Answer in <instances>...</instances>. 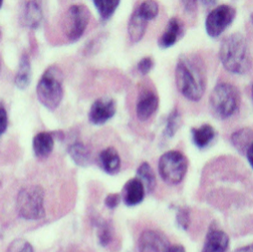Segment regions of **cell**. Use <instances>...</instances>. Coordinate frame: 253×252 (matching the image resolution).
Wrapping results in <instances>:
<instances>
[{
    "instance_id": "cell-25",
    "label": "cell",
    "mask_w": 253,
    "mask_h": 252,
    "mask_svg": "<svg viewBox=\"0 0 253 252\" xmlns=\"http://www.w3.org/2000/svg\"><path fill=\"white\" fill-rule=\"evenodd\" d=\"M180 126H181V115L177 110V108H174L170 111V113L167 118L165 130H164V137L167 139L173 138L177 133V131L179 130Z\"/></svg>"
},
{
    "instance_id": "cell-14",
    "label": "cell",
    "mask_w": 253,
    "mask_h": 252,
    "mask_svg": "<svg viewBox=\"0 0 253 252\" xmlns=\"http://www.w3.org/2000/svg\"><path fill=\"white\" fill-rule=\"evenodd\" d=\"M229 242V236L223 230L211 228L206 236L202 252H226Z\"/></svg>"
},
{
    "instance_id": "cell-2",
    "label": "cell",
    "mask_w": 253,
    "mask_h": 252,
    "mask_svg": "<svg viewBox=\"0 0 253 252\" xmlns=\"http://www.w3.org/2000/svg\"><path fill=\"white\" fill-rule=\"evenodd\" d=\"M218 58L223 68L231 74L244 75L251 68L249 45L240 33H233L222 40Z\"/></svg>"
},
{
    "instance_id": "cell-6",
    "label": "cell",
    "mask_w": 253,
    "mask_h": 252,
    "mask_svg": "<svg viewBox=\"0 0 253 252\" xmlns=\"http://www.w3.org/2000/svg\"><path fill=\"white\" fill-rule=\"evenodd\" d=\"M188 161L178 151H169L163 154L159 160L158 170L161 178L169 185L180 183L186 175Z\"/></svg>"
},
{
    "instance_id": "cell-20",
    "label": "cell",
    "mask_w": 253,
    "mask_h": 252,
    "mask_svg": "<svg viewBox=\"0 0 253 252\" xmlns=\"http://www.w3.org/2000/svg\"><path fill=\"white\" fill-rule=\"evenodd\" d=\"M148 22L143 18L136 10L131 15L128 23V34L129 38L133 43H139L145 36Z\"/></svg>"
},
{
    "instance_id": "cell-34",
    "label": "cell",
    "mask_w": 253,
    "mask_h": 252,
    "mask_svg": "<svg viewBox=\"0 0 253 252\" xmlns=\"http://www.w3.org/2000/svg\"><path fill=\"white\" fill-rule=\"evenodd\" d=\"M245 156H246V159H247V161H248L249 166H250L251 168L253 169V143H252V144L248 147V149L246 150Z\"/></svg>"
},
{
    "instance_id": "cell-41",
    "label": "cell",
    "mask_w": 253,
    "mask_h": 252,
    "mask_svg": "<svg viewBox=\"0 0 253 252\" xmlns=\"http://www.w3.org/2000/svg\"><path fill=\"white\" fill-rule=\"evenodd\" d=\"M0 71H1V65H0Z\"/></svg>"
},
{
    "instance_id": "cell-18",
    "label": "cell",
    "mask_w": 253,
    "mask_h": 252,
    "mask_svg": "<svg viewBox=\"0 0 253 252\" xmlns=\"http://www.w3.org/2000/svg\"><path fill=\"white\" fill-rule=\"evenodd\" d=\"M32 68H31V61L30 57L27 53H24L20 60L19 65L16 72V76L14 78L15 86L20 90H25L28 88L31 82L32 76Z\"/></svg>"
},
{
    "instance_id": "cell-31",
    "label": "cell",
    "mask_w": 253,
    "mask_h": 252,
    "mask_svg": "<svg viewBox=\"0 0 253 252\" xmlns=\"http://www.w3.org/2000/svg\"><path fill=\"white\" fill-rule=\"evenodd\" d=\"M8 128V115L4 106L0 105V138H1Z\"/></svg>"
},
{
    "instance_id": "cell-40",
    "label": "cell",
    "mask_w": 253,
    "mask_h": 252,
    "mask_svg": "<svg viewBox=\"0 0 253 252\" xmlns=\"http://www.w3.org/2000/svg\"><path fill=\"white\" fill-rule=\"evenodd\" d=\"M251 21H252V23H253V12H252V14H251Z\"/></svg>"
},
{
    "instance_id": "cell-28",
    "label": "cell",
    "mask_w": 253,
    "mask_h": 252,
    "mask_svg": "<svg viewBox=\"0 0 253 252\" xmlns=\"http://www.w3.org/2000/svg\"><path fill=\"white\" fill-rule=\"evenodd\" d=\"M6 252H34L33 246L25 239L19 238L13 240L7 247Z\"/></svg>"
},
{
    "instance_id": "cell-15",
    "label": "cell",
    "mask_w": 253,
    "mask_h": 252,
    "mask_svg": "<svg viewBox=\"0 0 253 252\" xmlns=\"http://www.w3.org/2000/svg\"><path fill=\"white\" fill-rule=\"evenodd\" d=\"M99 165L108 174H117L121 169V157L118 151L109 147L103 150L99 155Z\"/></svg>"
},
{
    "instance_id": "cell-4",
    "label": "cell",
    "mask_w": 253,
    "mask_h": 252,
    "mask_svg": "<svg viewBox=\"0 0 253 252\" xmlns=\"http://www.w3.org/2000/svg\"><path fill=\"white\" fill-rule=\"evenodd\" d=\"M240 92L232 84L219 83L212 90L210 97V106L215 117L225 120L233 116L240 106Z\"/></svg>"
},
{
    "instance_id": "cell-11",
    "label": "cell",
    "mask_w": 253,
    "mask_h": 252,
    "mask_svg": "<svg viewBox=\"0 0 253 252\" xmlns=\"http://www.w3.org/2000/svg\"><path fill=\"white\" fill-rule=\"evenodd\" d=\"M160 99L158 94L151 89H144L140 92L136 114L141 122H146L151 119L159 110Z\"/></svg>"
},
{
    "instance_id": "cell-30",
    "label": "cell",
    "mask_w": 253,
    "mask_h": 252,
    "mask_svg": "<svg viewBox=\"0 0 253 252\" xmlns=\"http://www.w3.org/2000/svg\"><path fill=\"white\" fill-rule=\"evenodd\" d=\"M155 66V62L152 57H144L142 58L139 63H138V71L140 72L141 75L146 76L148 75L154 68Z\"/></svg>"
},
{
    "instance_id": "cell-32",
    "label": "cell",
    "mask_w": 253,
    "mask_h": 252,
    "mask_svg": "<svg viewBox=\"0 0 253 252\" xmlns=\"http://www.w3.org/2000/svg\"><path fill=\"white\" fill-rule=\"evenodd\" d=\"M122 203V197L120 194H109L105 199V206L109 210L117 209Z\"/></svg>"
},
{
    "instance_id": "cell-12",
    "label": "cell",
    "mask_w": 253,
    "mask_h": 252,
    "mask_svg": "<svg viewBox=\"0 0 253 252\" xmlns=\"http://www.w3.org/2000/svg\"><path fill=\"white\" fill-rule=\"evenodd\" d=\"M146 194L145 186L138 177L130 178L124 184L121 194L122 202L126 207H137L144 202Z\"/></svg>"
},
{
    "instance_id": "cell-13",
    "label": "cell",
    "mask_w": 253,
    "mask_h": 252,
    "mask_svg": "<svg viewBox=\"0 0 253 252\" xmlns=\"http://www.w3.org/2000/svg\"><path fill=\"white\" fill-rule=\"evenodd\" d=\"M184 34V25L177 17H171L167 25V28L159 38V47L169 49L175 45Z\"/></svg>"
},
{
    "instance_id": "cell-19",
    "label": "cell",
    "mask_w": 253,
    "mask_h": 252,
    "mask_svg": "<svg viewBox=\"0 0 253 252\" xmlns=\"http://www.w3.org/2000/svg\"><path fill=\"white\" fill-rule=\"evenodd\" d=\"M215 130L212 126L209 124L202 125L199 128L192 129V139L194 145L198 149H206L208 148L215 138Z\"/></svg>"
},
{
    "instance_id": "cell-27",
    "label": "cell",
    "mask_w": 253,
    "mask_h": 252,
    "mask_svg": "<svg viewBox=\"0 0 253 252\" xmlns=\"http://www.w3.org/2000/svg\"><path fill=\"white\" fill-rule=\"evenodd\" d=\"M97 235L99 239V243L102 246H108L114 237L113 227L108 221H100L97 225Z\"/></svg>"
},
{
    "instance_id": "cell-24",
    "label": "cell",
    "mask_w": 253,
    "mask_h": 252,
    "mask_svg": "<svg viewBox=\"0 0 253 252\" xmlns=\"http://www.w3.org/2000/svg\"><path fill=\"white\" fill-rule=\"evenodd\" d=\"M92 1L103 21L111 19L121 3V0H92Z\"/></svg>"
},
{
    "instance_id": "cell-7",
    "label": "cell",
    "mask_w": 253,
    "mask_h": 252,
    "mask_svg": "<svg viewBox=\"0 0 253 252\" xmlns=\"http://www.w3.org/2000/svg\"><path fill=\"white\" fill-rule=\"evenodd\" d=\"M90 17V10L84 4H74L68 8L63 17L62 28L69 41L76 42L84 35Z\"/></svg>"
},
{
    "instance_id": "cell-42",
    "label": "cell",
    "mask_w": 253,
    "mask_h": 252,
    "mask_svg": "<svg viewBox=\"0 0 253 252\" xmlns=\"http://www.w3.org/2000/svg\"><path fill=\"white\" fill-rule=\"evenodd\" d=\"M0 36H1V30H0Z\"/></svg>"
},
{
    "instance_id": "cell-8",
    "label": "cell",
    "mask_w": 253,
    "mask_h": 252,
    "mask_svg": "<svg viewBox=\"0 0 253 252\" xmlns=\"http://www.w3.org/2000/svg\"><path fill=\"white\" fill-rule=\"evenodd\" d=\"M236 10L227 4L219 5L213 8L206 19V31L211 38L220 36L234 21Z\"/></svg>"
},
{
    "instance_id": "cell-9",
    "label": "cell",
    "mask_w": 253,
    "mask_h": 252,
    "mask_svg": "<svg viewBox=\"0 0 253 252\" xmlns=\"http://www.w3.org/2000/svg\"><path fill=\"white\" fill-rule=\"evenodd\" d=\"M117 112L116 101L111 97H101L91 106L88 118L91 124L101 126L110 121Z\"/></svg>"
},
{
    "instance_id": "cell-16",
    "label": "cell",
    "mask_w": 253,
    "mask_h": 252,
    "mask_svg": "<svg viewBox=\"0 0 253 252\" xmlns=\"http://www.w3.org/2000/svg\"><path fill=\"white\" fill-rule=\"evenodd\" d=\"M22 18L25 26L36 29L40 26L43 19V10L41 0H29L23 9Z\"/></svg>"
},
{
    "instance_id": "cell-1",
    "label": "cell",
    "mask_w": 253,
    "mask_h": 252,
    "mask_svg": "<svg viewBox=\"0 0 253 252\" xmlns=\"http://www.w3.org/2000/svg\"><path fill=\"white\" fill-rule=\"evenodd\" d=\"M175 84L187 100L199 102L207 88V71L203 59L195 54L180 55L175 66Z\"/></svg>"
},
{
    "instance_id": "cell-17",
    "label": "cell",
    "mask_w": 253,
    "mask_h": 252,
    "mask_svg": "<svg viewBox=\"0 0 253 252\" xmlns=\"http://www.w3.org/2000/svg\"><path fill=\"white\" fill-rule=\"evenodd\" d=\"M55 145L54 137L51 133L41 132L35 135L32 141V149L34 155L39 159H46L53 152Z\"/></svg>"
},
{
    "instance_id": "cell-5",
    "label": "cell",
    "mask_w": 253,
    "mask_h": 252,
    "mask_svg": "<svg viewBox=\"0 0 253 252\" xmlns=\"http://www.w3.org/2000/svg\"><path fill=\"white\" fill-rule=\"evenodd\" d=\"M44 191L38 185H29L20 190L16 200L19 216L26 220H39L45 216Z\"/></svg>"
},
{
    "instance_id": "cell-26",
    "label": "cell",
    "mask_w": 253,
    "mask_h": 252,
    "mask_svg": "<svg viewBox=\"0 0 253 252\" xmlns=\"http://www.w3.org/2000/svg\"><path fill=\"white\" fill-rule=\"evenodd\" d=\"M159 4L156 0H144L136 11L147 21L155 19L159 15Z\"/></svg>"
},
{
    "instance_id": "cell-35",
    "label": "cell",
    "mask_w": 253,
    "mask_h": 252,
    "mask_svg": "<svg viewBox=\"0 0 253 252\" xmlns=\"http://www.w3.org/2000/svg\"><path fill=\"white\" fill-rule=\"evenodd\" d=\"M169 252H186L185 248L181 244H171Z\"/></svg>"
},
{
    "instance_id": "cell-22",
    "label": "cell",
    "mask_w": 253,
    "mask_h": 252,
    "mask_svg": "<svg viewBox=\"0 0 253 252\" xmlns=\"http://www.w3.org/2000/svg\"><path fill=\"white\" fill-rule=\"evenodd\" d=\"M230 141L234 149L244 155L248 147L253 143V131L249 128H242L235 131L231 135Z\"/></svg>"
},
{
    "instance_id": "cell-33",
    "label": "cell",
    "mask_w": 253,
    "mask_h": 252,
    "mask_svg": "<svg viewBox=\"0 0 253 252\" xmlns=\"http://www.w3.org/2000/svg\"><path fill=\"white\" fill-rule=\"evenodd\" d=\"M199 0H181V4L186 13L193 14L198 9Z\"/></svg>"
},
{
    "instance_id": "cell-37",
    "label": "cell",
    "mask_w": 253,
    "mask_h": 252,
    "mask_svg": "<svg viewBox=\"0 0 253 252\" xmlns=\"http://www.w3.org/2000/svg\"><path fill=\"white\" fill-rule=\"evenodd\" d=\"M233 252H253V243L245 245V246H241V247L235 249Z\"/></svg>"
},
{
    "instance_id": "cell-21",
    "label": "cell",
    "mask_w": 253,
    "mask_h": 252,
    "mask_svg": "<svg viewBox=\"0 0 253 252\" xmlns=\"http://www.w3.org/2000/svg\"><path fill=\"white\" fill-rule=\"evenodd\" d=\"M145 186L147 194L154 192L157 185V177L154 168L147 162L142 163L137 169V176Z\"/></svg>"
},
{
    "instance_id": "cell-29",
    "label": "cell",
    "mask_w": 253,
    "mask_h": 252,
    "mask_svg": "<svg viewBox=\"0 0 253 252\" xmlns=\"http://www.w3.org/2000/svg\"><path fill=\"white\" fill-rule=\"evenodd\" d=\"M177 225L183 229L187 230L189 227V222H191V217H189V210L186 208H179L176 211L175 215Z\"/></svg>"
},
{
    "instance_id": "cell-39",
    "label": "cell",
    "mask_w": 253,
    "mask_h": 252,
    "mask_svg": "<svg viewBox=\"0 0 253 252\" xmlns=\"http://www.w3.org/2000/svg\"><path fill=\"white\" fill-rule=\"evenodd\" d=\"M2 5H3V0H0V9H1Z\"/></svg>"
},
{
    "instance_id": "cell-38",
    "label": "cell",
    "mask_w": 253,
    "mask_h": 252,
    "mask_svg": "<svg viewBox=\"0 0 253 252\" xmlns=\"http://www.w3.org/2000/svg\"><path fill=\"white\" fill-rule=\"evenodd\" d=\"M251 101H252V105H253V83L251 85Z\"/></svg>"
},
{
    "instance_id": "cell-36",
    "label": "cell",
    "mask_w": 253,
    "mask_h": 252,
    "mask_svg": "<svg viewBox=\"0 0 253 252\" xmlns=\"http://www.w3.org/2000/svg\"><path fill=\"white\" fill-rule=\"evenodd\" d=\"M218 0H201L202 4L207 7V8H211V7H214L216 5Z\"/></svg>"
},
{
    "instance_id": "cell-23",
    "label": "cell",
    "mask_w": 253,
    "mask_h": 252,
    "mask_svg": "<svg viewBox=\"0 0 253 252\" xmlns=\"http://www.w3.org/2000/svg\"><path fill=\"white\" fill-rule=\"evenodd\" d=\"M68 154L72 161L79 167H87L91 161L89 149L81 142H75L68 149Z\"/></svg>"
},
{
    "instance_id": "cell-3",
    "label": "cell",
    "mask_w": 253,
    "mask_h": 252,
    "mask_svg": "<svg viewBox=\"0 0 253 252\" xmlns=\"http://www.w3.org/2000/svg\"><path fill=\"white\" fill-rule=\"evenodd\" d=\"M64 75L62 70L52 65L42 74L37 87L36 94L39 103L49 111L56 110L64 96Z\"/></svg>"
},
{
    "instance_id": "cell-10",
    "label": "cell",
    "mask_w": 253,
    "mask_h": 252,
    "mask_svg": "<svg viewBox=\"0 0 253 252\" xmlns=\"http://www.w3.org/2000/svg\"><path fill=\"white\" fill-rule=\"evenodd\" d=\"M170 245L167 236L156 230H145L138 242L140 252H169Z\"/></svg>"
}]
</instances>
